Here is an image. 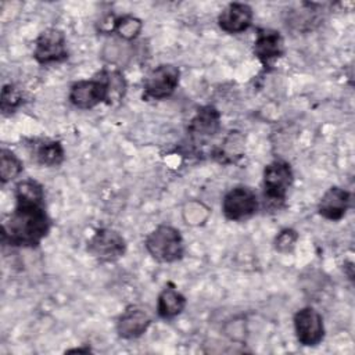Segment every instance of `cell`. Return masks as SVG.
<instances>
[{
  "label": "cell",
  "mask_w": 355,
  "mask_h": 355,
  "mask_svg": "<svg viewBox=\"0 0 355 355\" xmlns=\"http://www.w3.org/2000/svg\"><path fill=\"white\" fill-rule=\"evenodd\" d=\"M209 208L200 201H189L183 207V219L190 226H200L207 222L209 216Z\"/></svg>",
  "instance_id": "7402d4cb"
},
{
  "label": "cell",
  "mask_w": 355,
  "mask_h": 355,
  "mask_svg": "<svg viewBox=\"0 0 355 355\" xmlns=\"http://www.w3.org/2000/svg\"><path fill=\"white\" fill-rule=\"evenodd\" d=\"M31 158L42 166H60L65 159V150L61 141L54 139H32L26 144Z\"/></svg>",
  "instance_id": "9a60e30c"
},
{
  "label": "cell",
  "mask_w": 355,
  "mask_h": 355,
  "mask_svg": "<svg viewBox=\"0 0 355 355\" xmlns=\"http://www.w3.org/2000/svg\"><path fill=\"white\" fill-rule=\"evenodd\" d=\"M187 305L186 297L176 288L173 283H166L157 298V315L161 319L169 320L179 316Z\"/></svg>",
  "instance_id": "ac0fdd59"
},
{
  "label": "cell",
  "mask_w": 355,
  "mask_h": 355,
  "mask_svg": "<svg viewBox=\"0 0 355 355\" xmlns=\"http://www.w3.org/2000/svg\"><path fill=\"white\" fill-rule=\"evenodd\" d=\"M144 248L161 263L176 262L184 255V241L179 229L166 223L158 225L146 236Z\"/></svg>",
  "instance_id": "7a4b0ae2"
},
{
  "label": "cell",
  "mask_w": 355,
  "mask_h": 355,
  "mask_svg": "<svg viewBox=\"0 0 355 355\" xmlns=\"http://www.w3.org/2000/svg\"><path fill=\"white\" fill-rule=\"evenodd\" d=\"M67 352H90V348H73V349H68Z\"/></svg>",
  "instance_id": "cb8c5ba5"
},
{
  "label": "cell",
  "mask_w": 355,
  "mask_h": 355,
  "mask_svg": "<svg viewBox=\"0 0 355 355\" xmlns=\"http://www.w3.org/2000/svg\"><path fill=\"white\" fill-rule=\"evenodd\" d=\"M14 197L15 207L1 226V243L15 248H35L51 229L44 189L37 180L26 178L15 184Z\"/></svg>",
  "instance_id": "6da1fadb"
},
{
  "label": "cell",
  "mask_w": 355,
  "mask_h": 355,
  "mask_svg": "<svg viewBox=\"0 0 355 355\" xmlns=\"http://www.w3.org/2000/svg\"><path fill=\"white\" fill-rule=\"evenodd\" d=\"M259 209V200L254 189L240 184L227 190L222 198V214L227 220L240 222L254 216Z\"/></svg>",
  "instance_id": "5b68a950"
},
{
  "label": "cell",
  "mask_w": 355,
  "mask_h": 355,
  "mask_svg": "<svg viewBox=\"0 0 355 355\" xmlns=\"http://www.w3.org/2000/svg\"><path fill=\"white\" fill-rule=\"evenodd\" d=\"M97 75L103 80L107 90V105L119 104L125 98L128 90V82L122 71L111 67L100 69Z\"/></svg>",
  "instance_id": "d6986e66"
},
{
  "label": "cell",
  "mask_w": 355,
  "mask_h": 355,
  "mask_svg": "<svg viewBox=\"0 0 355 355\" xmlns=\"http://www.w3.org/2000/svg\"><path fill=\"white\" fill-rule=\"evenodd\" d=\"M143 29V22L140 18L125 14V15H114L107 14L98 22V31L101 33H116L121 40L132 42L135 40Z\"/></svg>",
  "instance_id": "2e32d148"
},
{
  "label": "cell",
  "mask_w": 355,
  "mask_h": 355,
  "mask_svg": "<svg viewBox=\"0 0 355 355\" xmlns=\"http://www.w3.org/2000/svg\"><path fill=\"white\" fill-rule=\"evenodd\" d=\"M86 251L100 262H115L126 252V240L115 229L100 227L86 243Z\"/></svg>",
  "instance_id": "8992f818"
},
{
  "label": "cell",
  "mask_w": 355,
  "mask_h": 355,
  "mask_svg": "<svg viewBox=\"0 0 355 355\" xmlns=\"http://www.w3.org/2000/svg\"><path fill=\"white\" fill-rule=\"evenodd\" d=\"M254 19V11L247 3H229L218 15V26L229 35L245 32Z\"/></svg>",
  "instance_id": "4fadbf2b"
},
{
  "label": "cell",
  "mask_w": 355,
  "mask_h": 355,
  "mask_svg": "<svg viewBox=\"0 0 355 355\" xmlns=\"http://www.w3.org/2000/svg\"><path fill=\"white\" fill-rule=\"evenodd\" d=\"M298 239H300V236H298L297 230H294L291 227H286V229H282L277 233V236L275 237L273 247L280 254H288V252H293V250L295 248Z\"/></svg>",
  "instance_id": "603a6c76"
},
{
  "label": "cell",
  "mask_w": 355,
  "mask_h": 355,
  "mask_svg": "<svg viewBox=\"0 0 355 355\" xmlns=\"http://www.w3.org/2000/svg\"><path fill=\"white\" fill-rule=\"evenodd\" d=\"M69 51L65 33L58 28H47L39 33L33 46V58L40 65L67 61Z\"/></svg>",
  "instance_id": "52a82bcc"
},
{
  "label": "cell",
  "mask_w": 355,
  "mask_h": 355,
  "mask_svg": "<svg viewBox=\"0 0 355 355\" xmlns=\"http://www.w3.org/2000/svg\"><path fill=\"white\" fill-rule=\"evenodd\" d=\"M220 130V112L214 105L200 107L187 126V135L194 147L205 146Z\"/></svg>",
  "instance_id": "ba28073f"
},
{
  "label": "cell",
  "mask_w": 355,
  "mask_h": 355,
  "mask_svg": "<svg viewBox=\"0 0 355 355\" xmlns=\"http://www.w3.org/2000/svg\"><path fill=\"white\" fill-rule=\"evenodd\" d=\"M245 137L239 130H230L220 141L219 146L214 147L211 157L219 164L229 165L237 162L244 155Z\"/></svg>",
  "instance_id": "e0dca14e"
},
{
  "label": "cell",
  "mask_w": 355,
  "mask_h": 355,
  "mask_svg": "<svg viewBox=\"0 0 355 355\" xmlns=\"http://www.w3.org/2000/svg\"><path fill=\"white\" fill-rule=\"evenodd\" d=\"M153 319L146 308L140 305H129L116 319V333L123 340H135L141 337L150 327Z\"/></svg>",
  "instance_id": "7c38bea8"
},
{
  "label": "cell",
  "mask_w": 355,
  "mask_h": 355,
  "mask_svg": "<svg viewBox=\"0 0 355 355\" xmlns=\"http://www.w3.org/2000/svg\"><path fill=\"white\" fill-rule=\"evenodd\" d=\"M180 69L173 64H159L143 79V100H165L179 86Z\"/></svg>",
  "instance_id": "277c9868"
},
{
  "label": "cell",
  "mask_w": 355,
  "mask_h": 355,
  "mask_svg": "<svg viewBox=\"0 0 355 355\" xmlns=\"http://www.w3.org/2000/svg\"><path fill=\"white\" fill-rule=\"evenodd\" d=\"M68 100L79 110H92L98 104H107V90L103 80L96 73L92 79L73 82L69 87Z\"/></svg>",
  "instance_id": "30bf717a"
},
{
  "label": "cell",
  "mask_w": 355,
  "mask_h": 355,
  "mask_svg": "<svg viewBox=\"0 0 355 355\" xmlns=\"http://www.w3.org/2000/svg\"><path fill=\"white\" fill-rule=\"evenodd\" d=\"M297 341L304 347H316L324 338V323L322 315L312 306L298 309L293 316Z\"/></svg>",
  "instance_id": "9c48e42d"
},
{
  "label": "cell",
  "mask_w": 355,
  "mask_h": 355,
  "mask_svg": "<svg viewBox=\"0 0 355 355\" xmlns=\"http://www.w3.org/2000/svg\"><path fill=\"white\" fill-rule=\"evenodd\" d=\"M284 51V39L279 31L270 28L257 29L252 54L265 68H269L275 60L283 57Z\"/></svg>",
  "instance_id": "8fae6325"
},
{
  "label": "cell",
  "mask_w": 355,
  "mask_h": 355,
  "mask_svg": "<svg viewBox=\"0 0 355 355\" xmlns=\"http://www.w3.org/2000/svg\"><path fill=\"white\" fill-rule=\"evenodd\" d=\"M25 101V94L21 87L14 83H7L1 89L0 94V110L4 115L15 112Z\"/></svg>",
  "instance_id": "44dd1931"
},
{
  "label": "cell",
  "mask_w": 355,
  "mask_h": 355,
  "mask_svg": "<svg viewBox=\"0 0 355 355\" xmlns=\"http://www.w3.org/2000/svg\"><path fill=\"white\" fill-rule=\"evenodd\" d=\"M351 205V193L340 186L329 187L318 202V214L330 222L341 220Z\"/></svg>",
  "instance_id": "5bb4252c"
},
{
  "label": "cell",
  "mask_w": 355,
  "mask_h": 355,
  "mask_svg": "<svg viewBox=\"0 0 355 355\" xmlns=\"http://www.w3.org/2000/svg\"><path fill=\"white\" fill-rule=\"evenodd\" d=\"M294 173L291 165L284 159H275L263 168L262 189L263 198L270 207L280 208L293 184Z\"/></svg>",
  "instance_id": "3957f363"
},
{
  "label": "cell",
  "mask_w": 355,
  "mask_h": 355,
  "mask_svg": "<svg viewBox=\"0 0 355 355\" xmlns=\"http://www.w3.org/2000/svg\"><path fill=\"white\" fill-rule=\"evenodd\" d=\"M24 171L22 159L11 150L3 147L0 151V182L6 183L18 178Z\"/></svg>",
  "instance_id": "ffe728a7"
}]
</instances>
